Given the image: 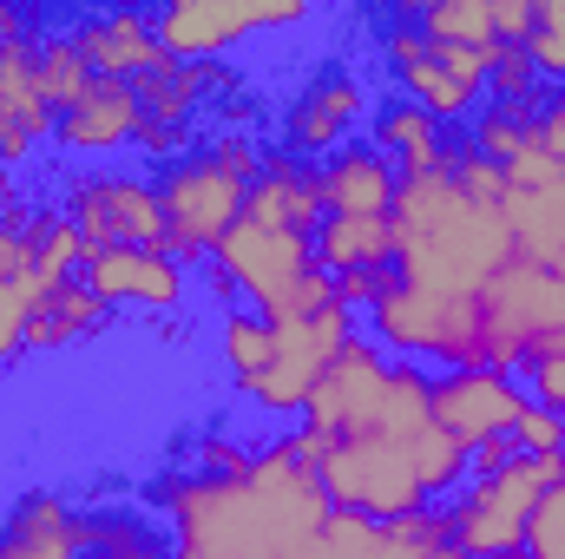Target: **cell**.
<instances>
[{
	"mask_svg": "<svg viewBox=\"0 0 565 559\" xmlns=\"http://www.w3.org/2000/svg\"><path fill=\"white\" fill-rule=\"evenodd\" d=\"M388 224H395V277L440 289V296L480 303V289L520 257L513 231H507V211L473 204L447 171L402 178Z\"/></svg>",
	"mask_w": 565,
	"mask_h": 559,
	"instance_id": "cell-1",
	"label": "cell"
},
{
	"mask_svg": "<svg viewBox=\"0 0 565 559\" xmlns=\"http://www.w3.org/2000/svg\"><path fill=\"white\" fill-rule=\"evenodd\" d=\"M362 329L349 303H329L316 316H257V309H224L217 316V362L231 376V395L250 402L264 421H302L322 369L335 349Z\"/></svg>",
	"mask_w": 565,
	"mask_h": 559,
	"instance_id": "cell-2",
	"label": "cell"
},
{
	"mask_svg": "<svg viewBox=\"0 0 565 559\" xmlns=\"http://www.w3.org/2000/svg\"><path fill=\"white\" fill-rule=\"evenodd\" d=\"M270 145L257 133H211L184 158H171L158 171V204H164V251L184 271H204L211 251L231 238V224L244 218V191L264 171Z\"/></svg>",
	"mask_w": 565,
	"mask_h": 559,
	"instance_id": "cell-3",
	"label": "cell"
},
{
	"mask_svg": "<svg viewBox=\"0 0 565 559\" xmlns=\"http://www.w3.org/2000/svg\"><path fill=\"white\" fill-rule=\"evenodd\" d=\"M565 481V461H540V454H520L487 467V474H467V487L454 500H440V540L447 553L467 559H520L526 553V520L540 507L546 487Z\"/></svg>",
	"mask_w": 565,
	"mask_h": 559,
	"instance_id": "cell-4",
	"label": "cell"
},
{
	"mask_svg": "<svg viewBox=\"0 0 565 559\" xmlns=\"http://www.w3.org/2000/svg\"><path fill=\"white\" fill-rule=\"evenodd\" d=\"M211 271L231 283L237 309L257 316H316L335 296V277L316 264V238H289V231H257V224H231V238L211 251Z\"/></svg>",
	"mask_w": 565,
	"mask_h": 559,
	"instance_id": "cell-5",
	"label": "cell"
},
{
	"mask_svg": "<svg viewBox=\"0 0 565 559\" xmlns=\"http://www.w3.org/2000/svg\"><path fill=\"white\" fill-rule=\"evenodd\" d=\"M362 329L402 356V362H422V369H487V342H480V303L467 296H440L422 283L388 277V289L362 309Z\"/></svg>",
	"mask_w": 565,
	"mask_h": 559,
	"instance_id": "cell-6",
	"label": "cell"
},
{
	"mask_svg": "<svg viewBox=\"0 0 565 559\" xmlns=\"http://www.w3.org/2000/svg\"><path fill=\"white\" fill-rule=\"evenodd\" d=\"M375 40H382V60H388V73H395V93L415 99L422 113H434L447 133L467 126V119L487 106V66H493V53L427 40L422 27H415V13H408V0L382 13Z\"/></svg>",
	"mask_w": 565,
	"mask_h": 559,
	"instance_id": "cell-7",
	"label": "cell"
},
{
	"mask_svg": "<svg viewBox=\"0 0 565 559\" xmlns=\"http://www.w3.org/2000/svg\"><path fill=\"white\" fill-rule=\"evenodd\" d=\"M60 218L86 238V251H164V204H158V178H145L132 165H79L60 184Z\"/></svg>",
	"mask_w": 565,
	"mask_h": 559,
	"instance_id": "cell-8",
	"label": "cell"
},
{
	"mask_svg": "<svg viewBox=\"0 0 565 559\" xmlns=\"http://www.w3.org/2000/svg\"><path fill=\"white\" fill-rule=\"evenodd\" d=\"M480 342H487V369H513L540 349L565 342V277L546 264L513 257L500 277L480 289Z\"/></svg>",
	"mask_w": 565,
	"mask_h": 559,
	"instance_id": "cell-9",
	"label": "cell"
},
{
	"mask_svg": "<svg viewBox=\"0 0 565 559\" xmlns=\"http://www.w3.org/2000/svg\"><path fill=\"white\" fill-rule=\"evenodd\" d=\"M316 481L329 494L335 514H362L375 527L388 520H408L427 514V487L415 481V461L402 441H375V434H355V441H322V461H316Z\"/></svg>",
	"mask_w": 565,
	"mask_h": 559,
	"instance_id": "cell-10",
	"label": "cell"
},
{
	"mask_svg": "<svg viewBox=\"0 0 565 559\" xmlns=\"http://www.w3.org/2000/svg\"><path fill=\"white\" fill-rule=\"evenodd\" d=\"M369 113H375V93L362 86V73L349 60H316L289 86V99L277 106V151L322 165L329 151L355 145V133L369 126Z\"/></svg>",
	"mask_w": 565,
	"mask_h": 559,
	"instance_id": "cell-11",
	"label": "cell"
},
{
	"mask_svg": "<svg viewBox=\"0 0 565 559\" xmlns=\"http://www.w3.org/2000/svg\"><path fill=\"white\" fill-rule=\"evenodd\" d=\"M302 20H309V0H171V7H151V33L171 60H224L250 33H282Z\"/></svg>",
	"mask_w": 565,
	"mask_h": 559,
	"instance_id": "cell-12",
	"label": "cell"
},
{
	"mask_svg": "<svg viewBox=\"0 0 565 559\" xmlns=\"http://www.w3.org/2000/svg\"><path fill=\"white\" fill-rule=\"evenodd\" d=\"M388 369H395V356H388L369 329H355V336L335 349V362L322 369V382H316V395H309V409H302V428L322 434V441L362 434L369 415H375V402H382Z\"/></svg>",
	"mask_w": 565,
	"mask_h": 559,
	"instance_id": "cell-13",
	"label": "cell"
},
{
	"mask_svg": "<svg viewBox=\"0 0 565 559\" xmlns=\"http://www.w3.org/2000/svg\"><path fill=\"white\" fill-rule=\"evenodd\" d=\"M526 409H533V395L513 369H440L434 376V421L467 454L487 447V441H507Z\"/></svg>",
	"mask_w": 565,
	"mask_h": 559,
	"instance_id": "cell-14",
	"label": "cell"
},
{
	"mask_svg": "<svg viewBox=\"0 0 565 559\" xmlns=\"http://www.w3.org/2000/svg\"><path fill=\"white\" fill-rule=\"evenodd\" d=\"M79 283L119 316V309H145V316H178L191 303V271L171 257V251H86Z\"/></svg>",
	"mask_w": 565,
	"mask_h": 559,
	"instance_id": "cell-15",
	"label": "cell"
},
{
	"mask_svg": "<svg viewBox=\"0 0 565 559\" xmlns=\"http://www.w3.org/2000/svg\"><path fill=\"white\" fill-rule=\"evenodd\" d=\"M99 514L66 500L60 487H20L0 507V559H86Z\"/></svg>",
	"mask_w": 565,
	"mask_h": 559,
	"instance_id": "cell-16",
	"label": "cell"
},
{
	"mask_svg": "<svg viewBox=\"0 0 565 559\" xmlns=\"http://www.w3.org/2000/svg\"><path fill=\"white\" fill-rule=\"evenodd\" d=\"M66 33L79 40L86 66H93L99 80H126V86H139L145 73H164V66H171V53L158 46V33H151V13H145V7H99V13H73V20H66Z\"/></svg>",
	"mask_w": 565,
	"mask_h": 559,
	"instance_id": "cell-17",
	"label": "cell"
},
{
	"mask_svg": "<svg viewBox=\"0 0 565 559\" xmlns=\"http://www.w3.org/2000/svg\"><path fill=\"white\" fill-rule=\"evenodd\" d=\"M145 126V106L139 93L126 86V80H93L66 113H60V126H53V145L66 151V158H86V165H99V158H113V151H132Z\"/></svg>",
	"mask_w": 565,
	"mask_h": 559,
	"instance_id": "cell-18",
	"label": "cell"
},
{
	"mask_svg": "<svg viewBox=\"0 0 565 559\" xmlns=\"http://www.w3.org/2000/svg\"><path fill=\"white\" fill-rule=\"evenodd\" d=\"M244 224H257V231H289V238H316V231H322L316 165H309V158H289V151L270 145L264 171H257L250 191H244Z\"/></svg>",
	"mask_w": 565,
	"mask_h": 559,
	"instance_id": "cell-19",
	"label": "cell"
},
{
	"mask_svg": "<svg viewBox=\"0 0 565 559\" xmlns=\"http://www.w3.org/2000/svg\"><path fill=\"white\" fill-rule=\"evenodd\" d=\"M316 191H322V218H388L395 191H402V171L369 139H355L316 165Z\"/></svg>",
	"mask_w": 565,
	"mask_h": 559,
	"instance_id": "cell-20",
	"label": "cell"
},
{
	"mask_svg": "<svg viewBox=\"0 0 565 559\" xmlns=\"http://www.w3.org/2000/svg\"><path fill=\"white\" fill-rule=\"evenodd\" d=\"M369 145H375L402 178H422V171H447L454 133H447L434 113H422L415 99L388 93V99H375V113H369Z\"/></svg>",
	"mask_w": 565,
	"mask_h": 559,
	"instance_id": "cell-21",
	"label": "cell"
},
{
	"mask_svg": "<svg viewBox=\"0 0 565 559\" xmlns=\"http://www.w3.org/2000/svg\"><path fill=\"white\" fill-rule=\"evenodd\" d=\"M113 329V309L86 289L79 277L66 283H40L33 309H26V356H53V349H79L93 336Z\"/></svg>",
	"mask_w": 565,
	"mask_h": 559,
	"instance_id": "cell-22",
	"label": "cell"
},
{
	"mask_svg": "<svg viewBox=\"0 0 565 559\" xmlns=\"http://www.w3.org/2000/svg\"><path fill=\"white\" fill-rule=\"evenodd\" d=\"M507 231L526 264H546L565 277V171L540 191H507Z\"/></svg>",
	"mask_w": 565,
	"mask_h": 559,
	"instance_id": "cell-23",
	"label": "cell"
},
{
	"mask_svg": "<svg viewBox=\"0 0 565 559\" xmlns=\"http://www.w3.org/2000/svg\"><path fill=\"white\" fill-rule=\"evenodd\" d=\"M316 264H322L329 277L395 271V224H388V218H322V231H316Z\"/></svg>",
	"mask_w": 565,
	"mask_h": 559,
	"instance_id": "cell-24",
	"label": "cell"
},
{
	"mask_svg": "<svg viewBox=\"0 0 565 559\" xmlns=\"http://www.w3.org/2000/svg\"><path fill=\"white\" fill-rule=\"evenodd\" d=\"M26 257H33V289L40 283H66L86 264V238L60 218V204H33L26 211Z\"/></svg>",
	"mask_w": 565,
	"mask_h": 559,
	"instance_id": "cell-25",
	"label": "cell"
},
{
	"mask_svg": "<svg viewBox=\"0 0 565 559\" xmlns=\"http://www.w3.org/2000/svg\"><path fill=\"white\" fill-rule=\"evenodd\" d=\"M540 99H546V93H540ZM540 99H533V106H493V99H487V106L467 119V133H460V139L473 145L480 158H493V165L507 171L513 158H526V151H533V119H540Z\"/></svg>",
	"mask_w": 565,
	"mask_h": 559,
	"instance_id": "cell-26",
	"label": "cell"
},
{
	"mask_svg": "<svg viewBox=\"0 0 565 559\" xmlns=\"http://www.w3.org/2000/svg\"><path fill=\"white\" fill-rule=\"evenodd\" d=\"M93 80H99V73L86 66V53H79V40L66 33V20H40V86H46V106L66 113Z\"/></svg>",
	"mask_w": 565,
	"mask_h": 559,
	"instance_id": "cell-27",
	"label": "cell"
},
{
	"mask_svg": "<svg viewBox=\"0 0 565 559\" xmlns=\"http://www.w3.org/2000/svg\"><path fill=\"white\" fill-rule=\"evenodd\" d=\"M408 461H415V481L427 487V500H434V507H440V500H454V494L467 487V474H473V454H467L440 421H434L427 434L408 441Z\"/></svg>",
	"mask_w": 565,
	"mask_h": 559,
	"instance_id": "cell-28",
	"label": "cell"
},
{
	"mask_svg": "<svg viewBox=\"0 0 565 559\" xmlns=\"http://www.w3.org/2000/svg\"><path fill=\"white\" fill-rule=\"evenodd\" d=\"M546 93H565V0H533V33L520 46Z\"/></svg>",
	"mask_w": 565,
	"mask_h": 559,
	"instance_id": "cell-29",
	"label": "cell"
},
{
	"mask_svg": "<svg viewBox=\"0 0 565 559\" xmlns=\"http://www.w3.org/2000/svg\"><path fill=\"white\" fill-rule=\"evenodd\" d=\"M447 178L473 198V204H487V211H507V171L493 165V158H480L467 139H454V151H447Z\"/></svg>",
	"mask_w": 565,
	"mask_h": 559,
	"instance_id": "cell-30",
	"label": "cell"
},
{
	"mask_svg": "<svg viewBox=\"0 0 565 559\" xmlns=\"http://www.w3.org/2000/svg\"><path fill=\"white\" fill-rule=\"evenodd\" d=\"M540 93H546V86H540L533 60H526L520 46H500L493 66H487V99H493V106H533Z\"/></svg>",
	"mask_w": 565,
	"mask_h": 559,
	"instance_id": "cell-31",
	"label": "cell"
},
{
	"mask_svg": "<svg viewBox=\"0 0 565 559\" xmlns=\"http://www.w3.org/2000/svg\"><path fill=\"white\" fill-rule=\"evenodd\" d=\"M520 559H565V481L540 494V507L526 520V553Z\"/></svg>",
	"mask_w": 565,
	"mask_h": 559,
	"instance_id": "cell-32",
	"label": "cell"
},
{
	"mask_svg": "<svg viewBox=\"0 0 565 559\" xmlns=\"http://www.w3.org/2000/svg\"><path fill=\"white\" fill-rule=\"evenodd\" d=\"M520 454H540V461H565V415H553V409H526V415L513 421V434H507Z\"/></svg>",
	"mask_w": 565,
	"mask_h": 559,
	"instance_id": "cell-33",
	"label": "cell"
},
{
	"mask_svg": "<svg viewBox=\"0 0 565 559\" xmlns=\"http://www.w3.org/2000/svg\"><path fill=\"white\" fill-rule=\"evenodd\" d=\"M520 382H526V395H533L540 409L565 415V349H540V356H526V362H520Z\"/></svg>",
	"mask_w": 565,
	"mask_h": 559,
	"instance_id": "cell-34",
	"label": "cell"
},
{
	"mask_svg": "<svg viewBox=\"0 0 565 559\" xmlns=\"http://www.w3.org/2000/svg\"><path fill=\"white\" fill-rule=\"evenodd\" d=\"M533 145H540V151H546V158H553V165L565 171V93H546V99H540V119H533Z\"/></svg>",
	"mask_w": 565,
	"mask_h": 559,
	"instance_id": "cell-35",
	"label": "cell"
},
{
	"mask_svg": "<svg viewBox=\"0 0 565 559\" xmlns=\"http://www.w3.org/2000/svg\"><path fill=\"white\" fill-rule=\"evenodd\" d=\"M493 33H500V46H526V33H533V0H493Z\"/></svg>",
	"mask_w": 565,
	"mask_h": 559,
	"instance_id": "cell-36",
	"label": "cell"
},
{
	"mask_svg": "<svg viewBox=\"0 0 565 559\" xmlns=\"http://www.w3.org/2000/svg\"><path fill=\"white\" fill-rule=\"evenodd\" d=\"M13 204H26V198H20V171L0 165V211H13Z\"/></svg>",
	"mask_w": 565,
	"mask_h": 559,
	"instance_id": "cell-37",
	"label": "cell"
},
{
	"mask_svg": "<svg viewBox=\"0 0 565 559\" xmlns=\"http://www.w3.org/2000/svg\"><path fill=\"white\" fill-rule=\"evenodd\" d=\"M40 13H20V7H0V40H13V33H26Z\"/></svg>",
	"mask_w": 565,
	"mask_h": 559,
	"instance_id": "cell-38",
	"label": "cell"
},
{
	"mask_svg": "<svg viewBox=\"0 0 565 559\" xmlns=\"http://www.w3.org/2000/svg\"><path fill=\"white\" fill-rule=\"evenodd\" d=\"M559 349H565V342H559Z\"/></svg>",
	"mask_w": 565,
	"mask_h": 559,
	"instance_id": "cell-39",
	"label": "cell"
}]
</instances>
